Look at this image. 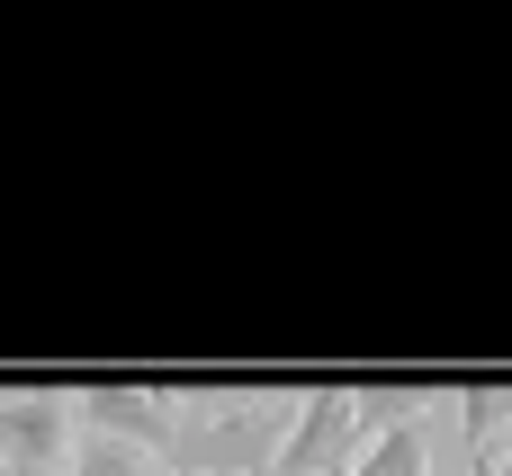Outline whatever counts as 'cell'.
Listing matches in <instances>:
<instances>
[{
    "mask_svg": "<svg viewBox=\"0 0 512 476\" xmlns=\"http://www.w3.org/2000/svg\"><path fill=\"white\" fill-rule=\"evenodd\" d=\"M351 476H432V423L396 414L387 432H369V441H360V459H351Z\"/></svg>",
    "mask_w": 512,
    "mask_h": 476,
    "instance_id": "obj_4",
    "label": "cell"
},
{
    "mask_svg": "<svg viewBox=\"0 0 512 476\" xmlns=\"http://www.w3.org/2000/svg\"><path fill=\"white\" fill-rule=\"evenodd\" d=\"M72 441H81L72 396H54V387L0 396V476H63L72 468Z\"/></svg>",
    "mask_w": 512,
    "mask_h": 476,
    "instance_id": "obj_2",
    "label": "cell"
},
{
    "mask_svg": "<svg viewBox=\"0 0 512 476\" xmlns=\"http://www.w3.org/2000/svg\"><path fill=\"white\" fill-rule=\"evenodd\" d=\"M72 414H81V432H108L126 450L144 441L153 459H180V441H189V414H180L171 387H81Z\"/></svg>",
    "mask_w": 512,
    "mask_h": 476,
    "instance_id": "obj_3",
    "label": "cell"
},
{
    "mask_svg": "<svg viewBox=\"0 0 512 476\" xmlns=\"http://www.w3.org/2000/svg\"><path fill=\"white\" fill-rule=\"evenodd\" d=\"M504 468H512V441H504Z\"/></svg>",
    "mask_w": 512,
    "mask_h": 476,
    "instance_id": "obj_7",
    "label": "cell"
},
{
    "mask_svg": "<svg viewBox=\"0 0 512 476\" xmlns=\"http://www.w3.org/2000/svg\"><path fill=\"white\" fill-rule=\"evenodd\" d=\"M63 476H144V450H126V441H108V432H81Z\"/></svg>",
    "mask_w": 512,
    "mask_h": 476,
    "instance_id": "obj_5",
    "label": "cell"
},
{
    "mask_svg": "<svg viewBox=\"0 0 512 476\" xmlns=\"http://www.w3.org/2000/svg\"><path fill=\"white\" fill-rule=\"evenodd\" d=\"M351 459H360V396L351 387L297 396V414L270 450V476H351Z\"/></svg>",
    "mask_w": 512,
    "mask_h": 476,
    "instance_id": "obj_1",
    "label": "cell"
},
{
    "mask_svg": "<svg viewBox=\"0 0 512 476\" xmlns=\"http://www.w3.org/2000/svg\"><path fill=\"white\" fill-rule=\"evenodd\" d=\"M477 476H512V468H504V459H477Z\"/></svg>",
    "mask_w": 512,
    "mask_h": 476,
    "instance_id": "obj_6",
    "label": "cell"
}]
</instances>
